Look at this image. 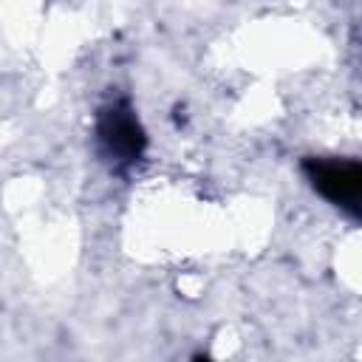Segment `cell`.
<instances>
[{
    "mask_svg": "<svg viewBox=\"0 0 362 362\" xmlns=\"http://www.w3.org/2000/svg\"><path fill=\"white\" fill-rule=\"evenodd\" d=\"M314 189L331 204L362 215V164L359 161H305Z\"/></svg>",
    "mask_w": 362,
    "mask_h": 362,
    "instance_id": "obj_1",
    "label": "cell"
},
{
    "mask_svg": "<svg viewBox=\"0 0 362 362\" xmlns=\"http://www.w3.org/2000/svg\"><path fill=\"white\" fill-rule=\"evenodd\" d=\"M99 136H102L105 147L113 156L124 158V161L139 158L141 150H144V130H141V124L136 122L133 110L124 102L122 105H113V107H107L102 113V119H99Z\"/></svg>",
    "mask_w": 362,
    "mask_h": 362,
    "instance_id": "obj_2",
    "label": "cell"
}]
</instances>
